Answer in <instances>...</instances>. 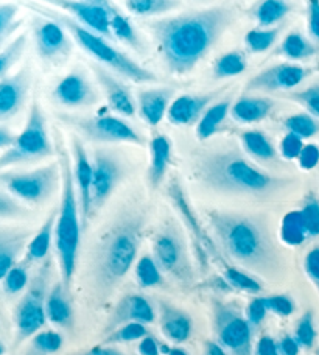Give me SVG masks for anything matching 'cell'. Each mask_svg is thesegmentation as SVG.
Segmentation results:
<instances>
[{"instance_id": "cell-1", "label": "cell", "mask_w": 319, "mask_h": 355, "mask_svg": "<svg viewBox=\"0 0 319 355\" xmlns=\"http://www.w3.org/2000/svg\"><path fill=\"white\" fill-rule=\"evenodd\" d=\"M235 8L227 5L182 12L146 24L167 71L186 75L195 69L221 35L231 27Z\"/></svg>"}, {"instance_id": "cell-2", "label": "cell", "mask_w": 319, "mask_h": 355, "mask_svg": "<svg viewBox=\"0 0 319 355\" xmlns=\"http://www.w3.org/2000/svg\"><path fill=\"white\" fill-rule=\"evenodd\" d=\"M209 223L232 261L265 277H277L282 272V259L259 220L240 214L212 212Z\"/></svg>"}, {"instance_id": "cell-3", "label": "cell", "mask_w": 319, "mask_h": 355, "mask_svg": "<svg viewBox=\"0 0 319 355\" xmlns=\"http://www.w3.org/2000/svg\"><path fill=\"white\" fill-rule=\"evenodd\" d=\"M142 227L144 218L140 215H125L103 234L95 246L91 279L100 300H106L131 270L137 257Z\"/></svg>"}, {"instance_id": "cell-4", "label": "cell", "mask_w": 319, "mask_h": 355, "mask_svg": "<svg viewBox=\"0 0 319 355\" xmlns=\"http://www.w3.org/2000/svg\"><path fill=\"white\" fill-rule=\"evenodd\" d=\"M198 180L218 192L234 195H268L282 189L286 181L265 173L237 151H212L198 157Z\"/></svg>"}, {"instance_id": "cell-5", "label": "cell", "mask_w": 319, "mask_h": 355, "mask_svg": "<svg viewBox=\"0 0 319 355\" xmlns=\"http://www.w3.org/2000/svg\"><path fill=\"white\" fill-rule=\"evenodd\" d=\"M36 11H40L44 17L52 19V21L61 24L87 53H91L95 60L103 62L107 67L114 69V71L122 75V77L134 81V83H156L157 81V77L155 73L146 71L145 67L137 64L136 61H132L130 56L120 52L116 47H112L103 36L83 27V25L80 22H76L74 17L61 15V12L55 10L42 8V6H36Z\"/></svg>"}, {"instance_id": "cell-6", "label": "cell", "mask_w": 319, "mask_h": 355, "mask_svg": "<svg viewBox=\"0 0 319 355\" xmlns=\"http://www.w3.org/2000/svg\"><path fill=\"white\" fill-rule=\"evenodd\" d=\"M80 209L75 200V189H74V176L70 170L69 157L62 153V200L55 226V237H56V250H58L60 268L62 275L64 287H69L72 282L76 256H78L80 248Z\"/></svg>"}, {"instance_id": "cell-7", "label": "cell", "mask_w": 319, "mask_h": 355, "mask_svg": "<svg viewBox=\"0 0 319 355\" xmlns=\"http://www.w3.org/2000/svg\"><path fill=\"white\" fill-rule=\"evenodd\" d=\"M53 155L52 142L49 139L46 117H44L40 101L35 100L31 105L27 126L17 136L16 144L8 151H3L0 157V168L5 170L17 164H28L46 159Z\"/></svg>"}, {"instance_id": "cell-8", "label": "cell", "mask_w": 319, "mask_h": 355, "mask_svg": "<svg viewBox=\"0 0 319 355\" xmlns=\"http://www.w3.org/2000/svg\"><path fill=\"white\" fill-rule=\"evenodd\" d=\"M0 181L11 195L17 196L30 205H42L56 192L60 186L58 164H50L35 170H15L2 172Z\"/></svg>"}, {"instance_id": "cell-9", "label": "cell", "mask_w": 319, "mask_h": 355, "mask_svg": "<svg viewBox=\"0 0 319 355\" xmlns=\"http://www.w3.org/2000/svg\"><path fill=\"white\" fill-rule=\"evenodd\" d=\"M66 122L70 126H74L83 137L92 142H130L139 145L145 142V139L131 125H128L122 119L112 116L67 117Z\"/></svg>"}, {"instance_id": "cell-10", "label": "cell", "mask_w": 319, "mask_h": 355, "mask_svg": "<svg viewBox=\"0 0 319 355\" xmlns=\"http://www.w3.org/2000/svg\"><path fill=\"white\" fill-rule=\"evenodd\" d=\"M214 318L216 337L226 351L231 352V355H252L250 321L225 304H216Z\"/></svg>"}, {"instance_id": "cell-11", "label": "cell", "mask_w": 319, "mask_h": 355, "mask_svg": "<svg viewBox=\"0 0 319 355\" xmlns=\"http://www.w3.org/2000/svg\"><path fill=\"white\" fill-rule=\"evenodd\" d=\"M155 261L159 268L167 275L173 276L181 282H189L191 279V268L187 257V250L184 245L180 231L173 226H167L157 234L153 243Z\"/></svg>"}, {"instance_id": "cell-12", "label": "cell", "mask_w": 319, "mask_h": 355, "mask_svg": "<svg viewBox=\"0 0 319 355\" xmlns=\"http://www.w3.org/2000/svg\"><path fill=\"white\" fill-rule=\"evenodd\" d=\"M33 37L37 55L47 64H60L72 53V41L66 35V28L52 19H35Z\"/></svg>"}, {"instance_id": "cell-13", "label": "cell", "mask_w": 319, "mask_h": 355, "mask_svg": "<svg viewBox=\"0 0 319 355\" xmlns=\"http://www.w3.org/2000/svg\"><path fill=\"white\" fill-rule=\"evenodd\" d=\"M92 209H100L123 178V167L111 151H95L92 159Z\"/></svg>"}, {"instance_id": "cell-14", "label": "cell", "mask_w": 319, "mask_h": 355, "mask_svg": "<svg viewBox=\"0 0 319 355\" xmlns=\"http://www.w3.org/2000/svg\"><path fill=\"white\" fill-rule=\"evenodd\" d=\"M53 5L66 10L78 19L81 24L86 25L94 33L100 36L111 37V21L114 15V6L103 0H64V2H53Z\"/></svg>"}, {"instance_id": "cell-15", "label": "cell", "mask_w": 319, "mask_h": 355, "mask_svg": "<svg viewBox=\"0 0 319 355\" xmlns=\"http://www.w3.org/2000/svg\"><path fill=\"white\" fill-rule=\"evenodd\" d=\"M47 312H46V300H44V287L42 282H36L30 288L27 295L22 297L21 304L16 310V327H17V340H25L33 335L40 334L41 329L46 324Z\"/></svg>"}, {"instance_id": "cell-16", "label": "cell", "mask_w": 319, "mask_h": 355, "mask_svg": "<svg viewBox=\"0 0 319 355\" xmlns=\"http://www.w3.org/2000/svg\"><path fill=\"white\" fill-rule=\"evenodd\" d=\"M53 98L66 107H87L98 103L100 94L85 72L74 71L56 85Z\"/></svg>"}, {"instance_id": "cell-17", "label": "cell", "mask_w": 319, "mask_h": 355, "mask_svg": "<svg viewBox=\"0 0 319 355\" xmlns=\"http://www.w3.org/2000/svg\"><path fill=\"white\" fill-rule=\"evenodd\" d=\"M307 69L296 64H277L265 69L248 81V91H288L301 85L307 77Z\"/></svg>"}, {"instance_id": "cell-18", "label": "cell", "mask_w": 319, "mask_h": 355, "mask_svg": "<svg viewBox=\"0 0 319 355\" xmlns=\"http://www.w3.org/2000/svg\"><path fill=\"white\" fill-rule=\"evenodd\" d=\"M31 86V69L25 66L15 75L0 81V119L2 122L17 116L28 98Z\"/></svg>"}, {"instance_id": "cell-19", "label": "cell", "mask_w": 319, "mask_h": 355, "mask_svg": "<svg viewBox=\"0 0 319 355\" xmlns=\"http://www.w3.org/2000/svg\"><path fill=\"white\" fill-rule=\"evenodd\" d=\"M92 71L95 73V77H97L101 91H103L107 103H110L112 110L125 117L136 116V105H134L132 95L128 86H125L122 81H119L112 73H110V71H106L105 67L94 64Z\"/></svg>"}, {"instance_id": "cell-20", "label": "cell", "mask_w": 319, "mask_h": 355, "mask_svg": "<svg viewBox=\"0 0 319 355\" xmlns=\"http://www.w3.org/2000/svg\"><path fill=\"white\" fill-rule=\"evenodd\" d=\"M220 91L198 95H181L170 105L167 117L173 125H191L200 122L201 117L209 110V105L218 97Z\"/></svg>"}, {"instance_id": "cell-21", "label": "cell", "mask_w": 319, "mask_h": 355, "mask_svg": "<svg viewBox=\"0 0 319 355\" xmlns=\"http://www.w3.org/2000/svg\"><path fill=\"white\" fill-rule=\"evenodd\" d=\"M155 309L144 296L130 295L125 296L119 302L110 322H107L106 331L111 334V331H116V329L128 324V322H142V324H146V322L155 321Z\"/></svg>"}, {"instance_id": "cell-22", "label": "cell", "mask_w": 319, "mask_h": 355, "mask_svg": "<svg viewBox=\"0 0 319 355\" xmlns=\"http://www.w3.org/2000/svg\"><path fill=\"white\" fill-rule=\"evenodd\" d=\"M75 147V175L76 182L80 187V214L81 221L86 223V220L91 214L92 209V161H89L87 153L83 148V144L75 139L74 141Z\"/></svg>"}, {"instance_id": "cell-23", "label": "cell", "mask_w": 319, "mask_h": 355, "mask_svg": "<svg viewBox=\"0 0 319 355\" xmlns=\"http://www.w3.org/2000/svg\"><path fill=\"white\" fill-rule=\"evenodd\" d=\"M173 97V91L165 87L146 89L139 92V112L146 123L151 126L159 125L164 119L165 112L170 110V98Z\"/></svg>"}, {"instance_id": "cell-24", "label": "cell", "mask_w": 319, "mask_h": 355, "mask_svg": "<svg viewBox=\"0 0 319 355\" xmlns=\"http://www.w3.org/2000/svg\"><path fill=\"white\" fill-rule=\"evenodd\" d=\"M161 329L165 337L175 343L187 341L191 334V320L181 310H178L167 304L161 306Z\"/></svg>"}, {"instance_id": "cell-25", "label": "cell", "mask_w": 319, "mask_h": 355, "mask_svg": "<svg viewBox=\"0 0 319 355\" xmlns=\"http://www.w3.org/2000/svg\"><path fill=\"white\" fill-rule=\"evenodd\" d=\"M27 239L28 232L22 231H2L0 234V277L2 279L16 266V259L27 243Z\"/></svg>"}, {"instance_id": "cell-26", "label": "cell", "mask_w": 319, "mask_h": 355, "mask_svg": "<svg viewBox=\"0 0 319 355\" xmlns=\"http://www.w3.org/2000/svg\"><path fill=\"white\" fill-rule=\"evenodd\" d=\"M273 110V101L268 98L243 97L231 107L232 117L240 123H254L264 120Z\"/></svg>"}, {"instance_id": "cell-27", "label": "cell", "mask_w": 319, "mask_h": 355, "mask_svg": "<svg viewBox=\"0 0 319 355\" xmlns=\"http://www.w3.org/2000/svg\"><path fill=\"white\" fill-rule=\"evenodd\" d=\"M64 288L66 287L62 284H56L52 288L46 300V312L47 318L53 324L67 327L72 324V307L64 293Z\"/></svg>"}, {"instance_id": "cell-28", "label": "cell", "mask_w": 319, "mask_h": 355, "mask_svg": "<svg viewBox=\"0 0 319 355\" xmlns=\"http://www.w3.org/2000/svg\"><path fill=\"white\" fill-rule=\"evenodd\" d=\"M170 151L171 145L165 136H156L151 141V168H150V182L153 187H157L164 180V175L167 172L170 162Z\"/></svg>"}, {"instance_id": "cell-29", "label": "cell", "mask_w": 319, "mask_h": 355, "mask_svg": "<svg viewBox=\"0 0 319 355\" xmlns=\"http://www.w3.org/2000/svg\"><path fill=\"white\" fill-rule=\"evenodd\" d=\"M229 111H231V103H229V100L220 101V103L210 106L206 111V114L201 117L200 122H198V126H196L198 139L206 141V139L212 137L216 132V130H218L220 123L226 119Z\"/></svg>"}, {"instance_id": "cell-30", "label": "cell", "mask_w": 319, "mask_h": 355, "mask_svg": "<svg viewBox=\"0 0 319 355\" xmlns=\"http://www.w3.org/2000/svg\"><path fill=\"white\" fill-rule=\"evenodd\" d=\"M56 220H58V214H52L46 220V223L40 230V232L30 240L28 248H27V257L28 261H41L47 256L50 250V243H52V236L56 226Z\"/></svg>"}, {"instance_id": "cell-31", "label": "cell", "mask_w": 319, "mask_h": 355, "mask_svg": "<svg viewBox=\"0 0 319 355\" xmlns=\"http://www.w3.org/2000/svg\"><path fill=\"white\" fill-rule=\"evenodd\" d=\"M290 11L291 5L284 2V0H265V2L257 3L254 8V17L260 27L266 28L282 21Z\"/></svg>"}, {"instance_id": "cell-32", "label": "cell", "mask_w": 319, "mask_h": 355, "mask_svg": "<svg viewBox=\"0 0 319 355\" xmlns=\"http://www.w3.org/2000/svg\"><path fill=\"white\" fill-rule=\"evenodd\" d=\"M280 237H282L284 243L290 246H298L307 240L309 232L301 211H293L285 215L282 226H280Z\"/></svg>"}, {"instance_id": "cell-33", "label": "cell", "mask_w": 319, "mask_h": 355, "mask_svg": "<svg viewBox=\"0 0 319 355\" xmlns=\"http://www.w3.org/2000/svg\"><path fill=\"white\" fill-rule=\"evenodd\" d=\"M245 150L251 156L261 161H274L276 159V150H274L270 139L261 131H246L241 135Z\"/></svg>"}, {"instance_id": "cell-34", "label": "cell", "mask_w": 319, "mask_h": 355, "mask_svg": "<svg viewBox=\"0 0 319 355\" xmlns=\"http://www.w3.org/2000/svg\"><path fill=\"white\" fill-rule=\"evenodd\" d=\"M178 5L180 2H175V0H128L125 2L128 11L145 17L165 15V12L173 11Z\"/></svg>"}, {"instance_id": "cell-35", "label": "cell", "mask_w": 319, "mask_h": 355, "mask_svg": "<svg viewBox=\"0 0 319 355\" xmlns=\"http://www.w3.org/2000/svg\"><path fill=\"white\" fill-rule=\"evenodd\" d=\"M280 53L290 60H305L315 55V47L301 33L293 31L284 40L280 46Z\"/></svg>"}, {"instance_id": "cell-36", "label": "cell", "mask_w": 319, "mask_h": 355, "mask_svg": "<svg viewBox=\"0 0 319 355\" xmlns=\"http://www.w3.org/2000/svg\"><path fill=\"white\" fill-rule=\"evenodd\" d=\"M25 47H27V35H19L16 40H12L10 46L3 47L2 53H0V77H8L10 69L21 60Z\"/></svg>"}, {"instance_id": "cell-37", "label": "cell", "mask_w": 319, "mask_h": 355, "mask_svg": "<svg viewBox=\"0 0 319 355\" xmlns=\"http://www.w3.org/2000/svg\"><path fill=\"white\" fill-rule=\"evenodd\" d=\"M246 69L245 56L239 52H231L220 56L215 62V77L218 78H229L235 75L243 73Z\"/></svg>"}, {"instance_id": "cell-38", "label": "cell", "mask_w": 319, "mask_h": 355, "mask_svg": "<svg viewBox=\"0 0 319 355\" xmlns=\"http://www.w3.org/2000/svg\"><path fill=\"white\" fill-rule=\"evenodd\" d=\"M136 277L140 284V287H144V288L156 287V285L162 282L161 268H159V265L156 263L155 259L150 256H144L137 262Z\"/></svg>"}, {"instance_id": "cell-39", "label": "cell", "mask_w": 319, "mask_h": 355, "mask_svg": "<svg viewBox=\"0 0 319 355\" xmlns=\"http://www.w3.org/2000/svg\"><path fill=\"white\" fill-rule=\"evenodd\" d=\"M279 35V28H259L248 31L245 36L246 47L254 53L266 52L270 49Z\"/></svg>"}, {"instance_id": "cell-40", "label": "cell", "mask_w": 319, "mask_h": 355, "mask_svg": "<svg viewBox=\"0 0 319 355\" xmlns=\"http://www.w3.org/2000/svg\"><path fill=\"white\" fill-rule=\"evenodd\" d=\"M145 337H148L145 324L142 322H128V324L120 326L107 335L105 343H130V341L144 340Z\"/></svg>"}, {"instance_id": "cell-41", "label": "cell", "mask_w": 319, "mask_h": 355, "mask_svg": "<svg viewBox=\"0 0 319 355\" xmlns=\"http://www.w3.org/2000/svg\"><path fill=\"white\" fill-rule=\"evenodd\" d=\"M111 30L116 37H119L120 41H123L128 46H131L132 49H140V40L136 33V30L132 28V25L130 21L120 15L119 10H114L112 15V21H111Z\"/></svg>"}, {"instance_id": "cell-42", "label": "cell", "mask_w": 319, "mask_h": 355, "mask_svg": "<svg viewBox=\"0 0 319 355\" xmlns=\"http://www.w3.org/2000/svg\"><path fill=\"white\" fill-rule=\"evenodd\" d=\"M285 126L288 132H293V135L299 136L301 139H309L311 136H315L319 125L316 120L309 116V114H296V116H291L285 120Z\"/></svg>"}, {"instance_id": "cell-43", "label": "cell", "mask_w": 319, "mask_h": 355, "mask_svg": "<svg viewBox=\"0 0 319 355\" xmlns=\"http://www.w3.org/2000/svg\"><path fill=\"white\" fill-rule=\"evenodd\" d=\"M31 346H33L35 352H40L42 355L55 354L61 349L62 337L55 331H44L35 335Z\"/></svg>"}, {"instance_id": "cell-44", "label": "cell", "mask_w": 319, "mask_h": 355, "mask_svg": "<svg viewBox=\"0 0 319 355\" xmlns=\"http://www.w3.org/2000/svg\"><path fill=\"white\" fill-rule=\"evenodd\" d=\"M295 338L302 347H311L315 343L316 338V331H315V322H313V313L307 312L305 313L301 321L298 322L296 331H295Z\"/></svg>"}, {"instance_id": "cell-45", "label": "cell", "mask_w": 319, "mask_h": 355, "mask_svg": "<svg viewBox=\"0 0 319 355\" xmlns=\"http://www.w3.org/2000/svg\"><path fill=\"white\" fill-rule=\"evenodd\" d=\"M226 279H227V282L232 285V287L248 291V293H259V291L261 290V285L255 281V279L248 276L246 272L240 271L237 268H227Z\"/></svg>"}, {"instance_id": "cell-46", "label": "cell", "mask_w": 319, "mask_h": 355, "mask_svg": "<svg viewBox=\"0 0 319 355\" xmlns=\"http://www.w3.org/2000/svg\"><path fill=\"white\" fill-rule=\"evenodd\" d=\"M3 290L8 295H16L19 291H22L28 284V272L24 266H15L8 271L3 279Z\"/></svg>"}, {"instance_id": "cell-47", "label": "cell", "mask_w": 319, "mask_h": 355, "mask_svg": "<svg viewBox=\"0 0 319 355\" xmlns=\"http://www.w3.org/2000/svg\"><path fill=\"white\" fill-rule=\"evenodd\" d=\"M17 11V6L12 3L0 5V42L2 44L12 33V30L16 28Z\"/></svg>"}, {"instance_id": "cell-48", "label": "cell", "mask_w": 319, "mask_h": 355, "mask_svg": "<svg viewBox=\"0 0 319 355\" xmlns=\"http://www.w3.org/2000/svg\"><path fill=\"white\" fill-rule=\"evenodd\" d=\"M305 227H307L309 237L319 236V201L310 198L301 209Z\"/></svg>"}, {"instance_id": "cell-49", "label": "cell", "mask_w": 319, "mask_h": 355, "mask_svg": "<svg viewBox=\"0 0 319 355\" xmlns=\"http://www.w3.org/2000/svg\"><path fill=\"white\" fill-rule=\"evenodd\" d=\"M290 98L298 101V103H301L311 116L319 117V86L309 87L298 94H291Z\"/></svg>"}, {"instance_id": "cell-50", "label": "cell", "mask_w": 319, "mask_h": 355, "mask_svg": "<svg viewBox=\"0 0 319 355\" xmlns=\"http://www.w3.org/2000/svg\"><path fill=\"white\" fill-rule=\"evenodd\" d=\"M268 310L279 316H290L295 312V302H293L288 296L285 295H276L265 297Z\"/></svg>"}, {"instance_id": "cell-51", "label": "cell", "mask_w": 319, "mask_h": 355, "mask_svg": "<svg viewBox=\"0 0 319 355\" xmlns=\"http://www.w3.org/2000/svg\"><path fill=\"white\" fill-rule=\"evenodd\" d=\"M302 148H304L302 139L296 135H293V132L285 135L282 142H280V153H282L285 159H298Z\"/></svg>"}, {"instance_id": "cell-52", "label": "cell", "mask_w": 319, "mask_h": 355, "mask_svg": "<svg viewBox=\"0 0 319 355\" xmlns=\"http://www.w3.org/2000/svg\"><path fill=\"white\" fill-rule=\"evenodd\" d=\"M268 312H270V310H268L265 297H255V300L250 302V306H248V310H246L248 321H250V324L257 326L265 320Z\"/></svg>"}, {"instance_id": "cell-53", "label": "cell", "mask_w": 319, "mask_h": 355, "mask_svg": "<svg viewBox=\"0 0 319 355\" xmlns=\"http://www.w3.org/2000/svg\"><path fill=\"white\" fill-rule=\"evenodd\" d=\"M302 170H313L319 164V147L315 144L304 145L301 155L298 157Z\"/></svg>"}, {"instance_id": "cell-54", "label": "cell", "mask_w": 319, "mask_h": 355, "mask_svg": "<svg viewBox=\"0 0 319 355\" xmlns=\"http://www.w3.org/2000/svg\"><path fill=\"white\" fill-rule=\"evenodd\" d=\"M304 268L305 272H307V276L310 277V281L313 282L316 285V288L319 290V246L307 252L304 261Z\"/></svg>"}, {"instance_id": "cell-55", "label": "cell", "mask_w": 319, "mask_h": 355, "mask_svg": "<svg viewBox=\"0 0 319 355\" xmlns=\"http://www.w3.org/2000/svg\"><path fill=\"white\" fill-rule=\"evenodd\" d=\"M22 214V209L16 205V201H12V198H10V195L2 192V195H0V217L3 220L10 217L15 218L21 217Z\"/></svg>"}, {"instance_id": "cell-56", "label": "cell", "mask_w": 319, "mask_h": 355, "mask_svg": "<svg viewBox=\"0 0 319 355\" xmlns=\"http://www.w3.org/2000/svg\"><path fill=\"white\" fill-rule=\"evenodd\" d=\"M309 31L313 40L319 41V2H309Z\"/></svg>"}, {"instance_id": "cell-57", "label": "cell", "mask_w": 319, "mask_h": 355, "mask_svg": "<svg viewBox=\"0 0 319 355\" xmlns=\"http://www.w3.org/2000/svg\"><path fill=\"white\" fill-rule=\"evenodd\" d=\"M255 355H280L279 347L271 337H261L255 346Z\"/></svg>"}, {"instance_id": "cell-58", "label": "cell", "mask_w": 319, "mask_h": 355, "mask_svg": "<svg viewBox=\"0 0 319 355\" xmlns=\"http://www.w3.org/2000/svg\"><path fill=\"white\" fill-rule=\"evenodd\" d=\"M279 352L280 355H298L299 354V343L295 337H284L279 341Z\"/></svg>"}, {"instance_id": "cell-59", "label": "cell", "mask_w": 319, "mask_h": 355, "mask_svg": "<svg viewBox=\"0 0 319 355\" xmlns=\"http://www.w3.org/2000/svg\"><path fill=\"white\" fill-rule=\"evenodd\" d=\"M139 352L140 355H159V345L156 343L155 338L148 335V337L140 340Z\"/></svg>"}, {"instance_id": "cell-60", "label": "cell", "mask_w": 319, "mask_h": 355, "mask_svg": "<svg viewBox=\"0 0 319 355\" xmlns=\"http://www.w3.org/2000/svg\"><path fill=\"white\" fill-rule=\"evenodd\" d=\"M17 136H12L11 132L6 130V126H2L0 128V147H2L3 151H8L12 145L16 144Z\"/></svg>"}, {"instance_id": "cell-61", "label": "cell", "mask_w": 319, "mask_h": 355, "mask_svg": "<svg viewBox=\"0 0 319 355\" xmlns=\"http://www.w3.org/2000/svg\"><path fill=\"white\" fill-rule=\"evenodd\" d=\"M206 355H227L226 349L218 343H214V341H209L206 345Z\"/></svg>"}, {"instance_id": "cell-62", "label": "cell", "mask_w": 319, "mask_h": 355, "mask_svg": "<svg viewBox=\"0 0 319 355\" xmlns=\"http://www.w3.org/2000/svg\"><path fill=\"white\" fill-rule=\"evenodd\" d=\"M86 355H123L116 349H111V347H94V349L89 351Z\"/></svg>"}, {"instance_id": "cell-63", "label": "cell", "mask_w": 319, "mask_h": 355, "mask_svg": "<svg viewBox=\"0 0 319 355\" xmlns=\"http://www.w3.org/2000/svg\"><path fill=\"white\" fill-rule=\"evenodd\" d=\"M169 355H187V352H184L182 349H170Z\"/></svg>"}, {"instance_id": "cell-64", "label": "cell", "mask_w": 319, "mask_h": 355, "mask_svg": "<svg viewBox=\"0 0 319 355\" xmlns=\"http://www.w3.org/2000/svg\"><path fill=\"white\" fill-rule=\"evenodd\" d=\"M316 355H319V352H318V354H316Z\"/></svg>"}]
</instances>
